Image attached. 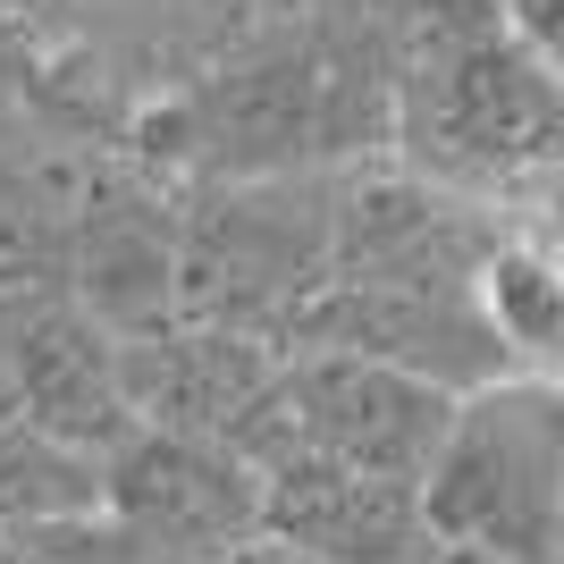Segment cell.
I'll use <instances>...</instances> for the list:
<instances>
[{
    "instance_id": "1",
    "label": "cell",
    "mask_w": 564,
    "mask_h": 564,
    "mask_svg": "<svg viewBox=\"0 0 564 564\" xmlns=\"http://www.w3.org/2000/svg\"><path fill=\"white\" fill-rule=\"evenodd\" d=\"M455 413H464V397H447L413 371H388V362H362V354H286L228 447L261 480L321 464V471L430 489V471L455 438Z\"/></svg>"
},
{
    "instance_id": "2",
    "label": "cell",
    "mask_w": 564,
    "mask_h": 564,
    "mask_svg": "<svg viewBox=\"0 0 564 564\" xmlns=\"http://www.w3.org/2000/svg\"><path fill=\"white\" fill-rule=\"evenodd\" d=\"M422 497L438 556L464 547L497 564H564V388L506 379L464 397Z\"/></svg>"
},
{
    "instance_id": "3",
    "label": "cell",
    "mask_w": 564,
    "mask_h": 564,
    "mask_svg": "<svg viewBox=\"0 0 564 564\" xmlns=\"http://www.w3.org/2000/svg\"><path fill=\"white\" fill-rule=\"evenodd\" d=\"M413 152L471 194H564V76L522 34H464L413 76Z\"/></svg>"
},
{
    "instance_id": "4",
    "label": "cell",
    "mask_w": 564,
    "mask_h": 564,
    "mask_svg": "<svg viewBox=\"0 0 564 564\" xmlns=\"http://www.w3.org/2000/svg\"><path fill=\"white\" fill-rule=\"evenodd\" d=\"M110 522L143 564H236L270 540V480L219 438L135 430L110 455Z\"/></svg>"
},
{
    "instance_id": "5",
    "label": "cell",
    "mask_w": 564,
    "mask_h": 564,
    "mask_svg": "<svg viewBox=\"0 0 564 564\" xmlns=\"http://www.w3.org/2000/svg\"><path fill=\"white\" fill-rule=\"evenodd\" d=\"M286 354H270L245 329H169V337H127L118 346V397L135 413V430H169V438H219L228 447L261 388L279 379Z\"/></svg>"
},
{
    "instance_id": "6",
    "label": "cell",
    "mask_w": 564,
    "mask_h": 564,
    "mask_svg": "<svg viewBox=\"0 0 564 564\" xmlns=\"http://www.w3.org/2000/svg\"><path fill=\"white\" fill-rule=\"evenodd\" d=\"M270 540L304 564H438L430 497L362 471H270Z\"/></svg>"
},
{
    "instance_id": "7",
    "label": "cell",
    "mask_w": 564,
    "mask_h": 564,
    "mask_svg": "<svg viewBox=\"0 0 564 564\" xmlns=\"http://www.w3.org/2000/svg\"><path fill=\"white\" fill-rule=\"evenodd\" d=\"M480 295H489V321L514 354V379L564 388V261L540 245H497Z\"/></svg>"
},
{
    "instance_id": "8",
    "label": "cell",
    "mask_w": 564,
    "mask_h": 564,
    "mask_svg": "<svg viewBox=\"0 0 564 564\" xmlns=\"http://www.w3.org/2000/svg\"><path fill=\"white\" fill-rule=\"evenodd\" d=\"M236 564H304V556H295V547H279V540H261V547H245Z\"/></svg>"
},
{
    "instance_id": "9",
    "label": "cell",
    "mask_w": 564,
    "mask_h": 564,
    "mask_svg": "<svg viewBox=\"0 0 564 564\" xmlns=\"http://www.w3.org/2000/svg\"><path fill=\"white\" fill-rule=\"evenodd\" d=\"M0 564H34V547H25V531H0Z\"/></svg>"
}]
</instances>
